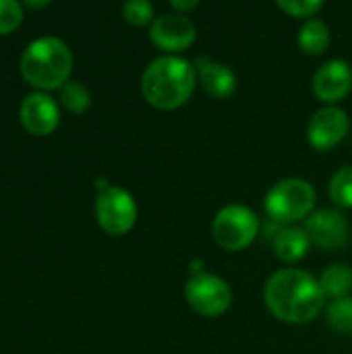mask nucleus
Here are the masks:
<instances>
[{"label": "nucleus", "instance_id": "obj_5", "mask_svg": "<svg viewBox=\"0 0 352 354\" xmlns=\"http://www.w3.org/2000/svg\"><path fill=\"white\" fill-rule=\"evenodd\" d=\"M259 234L257 214L241 203L222 207L212 222V236L224 251H243Z\"/></svg>", "mask_w": 352, "mask_h": 354}, {"label": "nucleus", "instance_id": "obj_7", "mask_svg": "<svg viewBox=\"0 0 352 354\" xmlns=\"http://www.w3.org/2000/svg\"><path fill=\"white\" fill-rule=\"evenodd\" d=\"M95 218L104 232L112 236H122L131 232L137 222V203L127 189L110 185L108 189L98 193Z\"/></svg>", "mask_w": 352, "mask_h": 354}, {"label": "nucleus", "instance_id": "obj_12", "mask_svg": "<svg viewBox=\"0 0 352 354\" xmlns=\"http://www.w3.org/2000/svg\"><path fill=\"white\" fill-rule=\"evenodd\" d=\"M19 116H21V124L25 127V131L35 137H46L54 133L60 122L58 104L54 102V97H50L44 91H35L27 95L21 104Z\"/></svg>", "mask_w": 352, "mask_h": 354}, {"label": "nucleus", "instance_id": "obj_18", "mask_svg": "<svg viewBox=\"0 0 352 354\" xmlns=\"http://www.w3.org/2000/svg\"><path fill=\"white\" fill-rule=\"evenodd\" d=\"M328 195L334 205L352 209V166H342L328 185Z\"/></svg>", "mask_w": 352, "mask_h": 354}, {"label": "nucleus", "instance_id": "obj_21", "mask_svg": "<svg viewBox=\"0 0 352 354\" xmlns=\"http://www.w3.org/2000/svg\"><path fill=\"white\" fill-rule=\"evenodd\" d=\"M280 10H284L293 19H315L319 10L324 8L322 0H278L276 2Z\"/></svg>", "mask_w": 352, "mask_h": 354}, {"label": "nucleus", "instance_id": "obj_8", "mask_svg": "<svg viewBox=\"0 0 352 354\" xmlns=\"http://www.w3.org/2000/svg\"><path fill=\"white\" fill-rule=\"evenodd\" d=\"M149 39L158 50L166 52V56H176L178 52H183L195 44L197 27L187 15L164 12V15L156 17V21L151 23Z\"/></svg>", "mask_w": 352, "mask_h": 354}, {"label": "nucleus", "instance_id": "obj_13", "mask_svg": "<svg viewBox=\"0 0 352 354\" xmlns=\"http://www.w3.org/2000/svg\"><path fill=\"white\" fill-rule=\"evenodd\" d=\"M193 64L197 71V83H201L207 95L226 100L237 91V75L230 66L216 62L210 56H197Z\"/></svg>", "mask_w": 352, "mask_h": 354}, {"label": "nucleus", "instance_id": "obj_16", "mask_svg": "<svg viewBox=\"0 0 352 354\" xmlns=\"http://www.w3.org/2000/svg\"><path fill=\"white\" fill-rule=\"evenodd\" d=\"M319 286L326 295V299H344L352 292V268L344 263H334L324 270L319 278Z\"/></svg>", "mask_w": 352, "mask_h": 354}, {"label": "nucleus", "instance_id": "obj_11", "mask_svg": "<svg viewBox=\"0 0 352 354\" xmlns=\"http://www.w3.org/2000/svg\"><path fill=\"white\" fill-rule=\"evenodd\" d=\"M311 89L326 106H336L352 91V68L342 58H332L317 68L311 81Z\"/></svg>", "mask_w": 352, "mask_h": 354}, {"label": "nucleus", "instance_id": "obj_1", "mask_svg": "<svg viewBox=\"0 0 352 354\" xmlns=\"http://www.w3.org/2000/svg\"><path fill=\"white\" fill-rule=\"evenodd\" d=\"M263 303L268 311L284 324H309L326 307V295L309 272L284 268L270 276L263 286Z\"/></svg>", "mask_w": 352, "mask_h": 354}, {"label": "nucleus", "instance_id": "obj_20", "mask_svg": "<svg viewBox=\"0 0 352 354\" xmlns=\"http://www.w3.org/2000/svg\"><path fill=\"white\" fill-rule=\"evenodd\" d=\"M122 17L133 27H145L156 21L154 17V4L147 0H129L122 6Z\"/></svg>", "mask_w": 352, "mask_h": 354}, {"label": "nucleus", "instance_id": "obj_19", "mask_svg": "<svg viewBox=\"0 0 352 354\" xmlns=\"http://www.w3.org/2000/svg\"><path fill=\"white\" fill-rule=\"evenodd\" d=\"M60 104L75 114H83L91 106V95L87 87L79 81H66L60 87Z\"/></svg>", "mask_w": 352, "mask_h": 354}, {"label": "nucleus", "instance_id": "obj_14", "mask_svg": "<svg viewBox=\"0 0 352 354\" xmlns=\"http://www.w3.org/2000/svg\"><path fill=\"white\" fill-rule=\"evenodd\" d=\"M272 247L276 257L282 263H297L301 261L311 247V241L305 232V228H297V226H282L278 230V234L272 239Z\"/></svg>", "mask_w": 352, "mask_h": 354}, {"label": "nucleus", "instance_id": "obj_22", "mask_svg": "<svg viewBox=\"0 0 352 354\" xmlns=\"http://www.w3.org/2000/svg\"><path fill=\"white\" fill-rule=\"evenodd\" d=\"M23 21V6L15 0H0V35L12 33Z\"/></svg>", "mask_w": 352, "mask_h": 354}, {"label": "nucleus", "instance_id": "obj_6", "mask_svg": "<svg viewBox=\"0 0 352 354\" xmlns=\"http://www.w3.org/2000/svg\"><path fill=\"white\" fill-rule=\"evenodd\" d=\"M185 297L195 313L210 319L224 315L232 305V290L228 282L216 274L205 272L189 278L185 284Z\"/></svg>", "mask_w": 352, "mask_h": 354}, {"label": "nucleus", "instance_id": "obj_9", "mask_svg": "<svg viewBox=\"0 0 352 354\" xmlns=\"http://www.w3.org/2000/svg\"><path fill=\"white\" fill-rule=\"evenodd\" d=\"M305 232L324 251H340L351 241V224L340 209H315L305 220Z\"/></svg>", "mask_w": 352, "mask_h": 354}, {"label": "nucleus", "instance_id": "obj_3", "mask_svg": "<svg viewBox=\"0 0 352 354\" xmlns=\"http://www.w3.org/2000/svg\"><path fill=\"white\" fill-rule=\"evenodd\" d=\"M73 71L71 48L58 37H39L21 56V75L41 91L60 89Z\"/></svg>", "mask_w": 352, "mask_h": 354}, {"label": "nucleus", "instance_id": "obj_4", "mask_svg": "<svg viewBox=\"0 0 352 354\" xmlns=\"http://www.w3.org/2000/svg\"><path fill=\"white\" fill-rule=\"evenodd\" d=\"M315 189L305 178H282L278 180L263 199V207L272 222L282 226L307 220L315 212Z\"/></svg>", "mask_w": 352, "mask_h": 354}, {"label": "nucleus", "instance_id": "obj_2", "mask_svg": "<svg viewBox=\"0 0 352 354\" xmlns=\"http://www.w3.org/2000/svg\"><path fill=\"white\" fill-rule=\"evenodd\" d=\"M197 87L195 64L180 56H160L147 64L141 75V93L158 110H176L185 106Z\"/></svg>", "mask_w": 352, "mask_h": 354}, {"label": "nucleus", "instance_id": "obj_15", "mask_svg": "<svg viewBox=\"0 0 352 354\" xmlns=\"http://www.w3.org/2000/svg\"><path fill=\"white\" fill-rule=\"evenodd\" d=\"M297 41H299V48L305 54H309V56H322L330 48L332 33H330V27L322 19L315 17V19L305 21V25L299 29Z\"/></svg>", "mask_w": 352, "mask_h": 354}, {"label": "nucleus", "instance_id": "obj_10", "mask_svg": "<svg viewBox=\"0 0 352 354\" xmlns=\"http://www.w3.org/2000/svg\"><path fill=\"white\" fill-rule=\"evenodd\" d=\"M349 131L351 118L346 110H342L340 106H324L313 112L307 127V139L313 149L330 151L346 139Z\"/></svg>", "mask_w": 352, "mask_h": 354}, {"label": "nucleus", "instance_id": "obj_23", "mask_svg": "<svg viewBox=\"0 0 352 354\" xmlns=\"http://www.w3.org/2000/svg\"><path fill=\"white\" fill-rule=\"evenodd\" d=\"M170 8H172V12H180V15H187V12H191V10H195V8H199V0H172L170 2Z\"/></svg>", "mask_w": 352, "mask_h": 354}, {"label": "nucleus", "instance_id": "obj_17", "mask_svg": "<svg viewBox=\"0 0 352 354\" xmlns=\"http://www.w3.org/2000/svg\"><path fill=\"white\" fill-rule=\"evenodd\" d=\"M326 319L334 332L342 336H352V297L332 301L326 307Z\"/></svg>", "mask_w": 352, "mask_h": 354}, {"label": "nucleus", "instance_id": "obj_24", "mask_svg": "<svg viewBox=\"0 0 352 354\" xmlns=\"http://www.w3.org/2000/svg\"><path fill=\"white\" fill-rule=\"evenodd\" d=\"M27 6L29 8H46V6H50V2H46V0L44 2H27Z\"/></svg>", "mask_w": 352, "mask_h": 354}]
</instances>
